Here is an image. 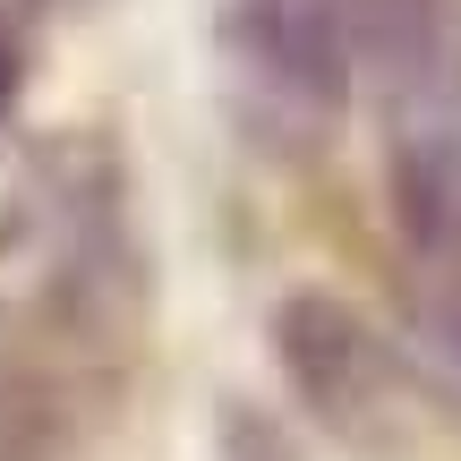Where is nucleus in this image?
I'll list each match as a JSON object with an SVG mask.
<instances>
[{"label": "nucleus", "mask_w": 461, "mask_h": 461, "mask_svg": "<svg viewBox=\"0 0 461 461\" xmlns=\"http://www.w3.org/2000/svg\"><path fill=\"white\" fill-rule=\"evenodd\" d=\"M350 68L393 129V205L461 197V0H342Z\"/></svg>", "instance_id": "1"}, {"label": "nucleus", "mask_w": 461, "mask_h": 461, "mask_svg": "<svg viewBox=\"0 0 461 461\" xmlns=\"http://www.w3.org/2000/svg\"><path fill=\"white\" fill-rule=\"evenodd\" d=\"M274 342H282V367H291L299 402L316 411V428H333L359 453L402 445V428H411V367L393 359V342L359 308H342L325 291H299L282 308Z\"/></svg>", "instance_id": "2"}, {"label": "nucleus", "mask_w": 461, "mask_h": 461, "mask_svg": "<svg viewBox=\"0 0 461 461\" xmlns=\"http://www.w3.org/2000/svg\"><path fill=\"white\" fill-rule=\"evenodd\" d=\"M230 60L257 112H274L291 137H316L350 95V17L342 0H240Z\"/></svg>", "instance_id": "3"}, {"label": "nucleus", "mask_w": 461, "mask_h": 461, "mask_svg": "<svg viewBox=\"0 0 461 461\" xmlns=\"http://www.w3.org/2000/svg\"><path fill=\"white\" fill-rule=\"evenodd\" d=\"M402 248H411V308L428 350L461 384V205H419L402 214Z\"/></svg>", "instance_id": "4"}, {"label": "nucleus", "mask_w": 461, "mask_h": 461, "mask_svg": "<svg viewBox=\"0 0 461 461\" xmlns=\"http://www.w3.org/2000/svg\"><path fill=\"white\" fill-rule=\"evenodd\" d=\"M60 453H68V419L51 376L0 367V461H60Z\"/></svg>", "instance_id": "5"}, {"label": "nucleus", "mask_w": 461, "mask_h": 461, "mask_svg": "<svg viewBox=\"0 0 461 461\" xmlns=\"http://www.w3.org/2000/svg\"><path fill=\"white\" fill-rule=\"evenodd\" d=\"M17 86H26V34H17V17L0 9V112L17 103Z\"/></svg>", "instance_id": "6"}]
</instances>
